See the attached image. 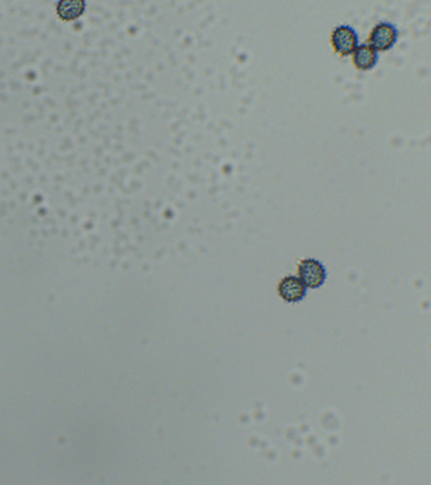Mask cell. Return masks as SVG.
<instances>
[{
  "instance_id": "obj_1",
  "label": "cell",
  "mask_w": 431,
  "mask_h": 485,
  "mask_svg": "<svg viewBox=\"0 0 431 485\" xmlns=\"http://www.w3.org/2000/svg\"><path fill=\"white\" fill-rule=\"evenodd\" d=\"M299 279L306 288H319L326 280L327 272L324 265L315 259H305L298 265Z\"/></svg>"
},
{
  "instance_id": "obj_2",
  "label": "cell",
  "mask_w": 431,
  "mask_h": 485,
  "mask_svg": "<svg viewBox=\"0 0 431 485\" xmlns=\"http://www.w3.org/2000/svg\"><path fill=\"white\" fill-rule=\"evenodd\" d=\"M279 296L287 303H298L306 297L307 288L297 277L283 278L277 286Z\"/></svg>"
},
{
  "instance_id": "obj_3",
  "label": "cell",
  "mask_w": 431,
  "mask_h": 485,
  "mask_svg": "<svg viewBox=\"0 0 431 485\" xmlns=\"http://www.w3.org/2000/svg\"><path fill=\"white\" fill-rule=\"evenodd\" d=\"M398 32L394 25L387 21H382L375 25L371 33V46L377 50L390 48L394 44Z\"/></svg>"
},
{
  "instance_id": "obj_4",
  "label": "cell",
  "mask_w": 431,
  "mask_h": 485,
  "mask_svg": "<svg viewBox=\"0 0 431 485\" xmlns=\"http://www.w3.org/2000/svg\"><path fill=\"white\" fill-rule=\"evenodd\" d=\"M332 41L338 52L348 54L356 48L358 36L354 28L348 25H341L333 29Z\"/></svg>"
},
{
  "instance_id": "obj_5",
  "label": "cell",
  "mask_w": 431,
  "mask_h": 485,
  "mask_svg": "<svg viewBox=\"0 0 431 485\" xmlns=\"http://www.w3.org/2000/svg\"><path fill=\"white\" fill-rule=\"evenodd\" d=\"M378 53L371 44H362L357 46L354 53V62L361 69H369L377 62Z\"/></svg>"
}]
</instances>
